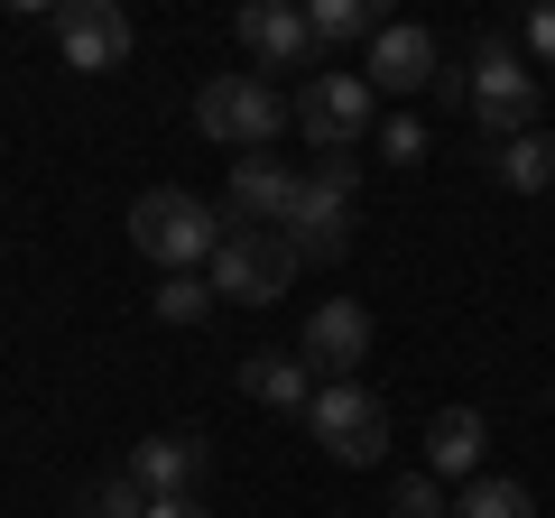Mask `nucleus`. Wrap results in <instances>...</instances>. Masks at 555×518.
<instances>
[{"label": "nucleus", "instance_id": "nucleus-3", "mask_svg": "<svg viewBox=\"0 0 555 518\" xmlns=\"http://www.w3.org/2000/svg\"><path fill=\"white\" fill-rule=\"evenodd\" d=\"M352 195H361V158L352 148H324L315 177H306L297 213H287V250L315 259V269H334L343 250H352Z\"/></svg>", "mask_w": 555, "mask_h": 518}, {"label": "nucleus", "instance_id": "nucleus-14", "mask_svg": "<svg viewBox=\"0 0 555 518\" xmlns=\"http://www.w3.org/2000/svg\"><path fill=\"white\" fill-rule=\"evenodd\" d=\"M481 444H491L481 407H436V426H426V472H436V481H473L481 472Z\"/></svg>", "mask_w": 555, "mask_h": 518}, {"label": "nucleus", "instance_id": "nucleus-17", "mask_svg": "<svg viewBox=\"0 0 555 518\" xmlns=\"http://www.w3.org/2000/svg\"><path fill=\"white\" fill-rule=\"evenodd\" d=\"M306 28H315V47H371L389 20H379L371 0H315V10H306Z\"/></svg>", "mask_w": 555, "mask_h": 518}, {"label": "nucleus", "instance_id": "nucleus-22", "mask_svg": "<svg viewBox=\"0 0 555 518\" xmlns=\"http://www.w3.org/2000/svg\"><path fill=\"white\" fill-rule=\"evenodd\" d=\"M518 56H528V65H555V0H537V10H528V28H518Z\"/></svg>", "mask_w": 555, "mask_h": 518}, {"label": "nucleus", "instance_id": "nucleus-23", "mask_svg": "<svg viewBox=\"0 0 555 518\" xmlns=\"http://www.w3.org/2000/svg\"><path fill=\"white\" fill-rule=\"evenodd\" d=\"M379 148H389V167H416V158H426V120H408V112H398L389 130H379Z\"/></svg>", "mask_w": 555, "mask_h": 518}, {"label": "nucleus", "instance_id": "nucleus-10", "mask_svg": "<svg viewBox=\"0 0 555 518\" xmlns=\"http://www.w3.org/2000/svg\"><path fill=\"white\" fill-rule=\"evenodd\" d=\"M436 75H444V56H436V38L416 20H389L371 38V56H361V83H371V93H426Z\"/></svg>", "mask_w": 555, "mask_h": 518}, {"label": "nucleus", "instance_id": "nucleus-9", "mask_svg": "<svg viewBox=\"0 0 555 518\" xmlns=\"http://www.w3.org/2000/svg\"><path fill=\"white\" fill-rule=\"evenodd\" d=\"M56 56L75 75H112L130 56V20H120L112 0H56Z\"/></svg>", "mask_w": 555, "mask_h": 518}, {"label": "nucleus", "instance_id": "nucleus-21", "mask_svg": "<svg viewBox=\"0 0 555 518\" xmlns=\"http://www.w3.org/2000/svg\"><path fill=\"white\" fill-rule=\"evenodd\" d=\"M389 509H398V518H454L436 472H398V481H389Z\"/></svg>", "mask_w": 555, "mask_h": 518}, {"label": "nucleus", "instance_id": "nucleus-19", "mask_svg": "<svg viewBox=\"0 0 555 518\" xmlns=\"http://www.w3.org/2000/svg\"><path fill=\"white\" fill-rule=\"evenodd\" d=\"M75 518H149V491H139L130 472H102V481H83Z\"/></svg>", "mask_w": 555, "mask_h": 518}, {"label": "nucleus", "instance_id": "nucleus-4", "mask_svg": "<svg viewBox=\"0 0 555 518\" xmlns=\"http://www.w3.org/2000/svg\"><path fill=\"white\" fill-rule=\"evenodd\" d=\"M287 120H297V112L278 102L269 75H214V83L195 93V130H204L214 148H232V158H259Z\"/></svg>", "mask_w": 555, "mask_h": 518}, {"label": "nucleus", "instance_id": "nucleus-18", "mask_svg": "<svg viewBox=\"0 0 555 518\" xmlns=\"http://www.w3.org/2000/svg\"><path fill=\"white\" fill-rule=\"evenodd\" d=\"M454 518H537V491L528 481H463V500H454Z\"/></svg>", "mask_w": 555, "mask_h": 518}, {"label": "nucleus", "instance_id": "nucleus-11", "mask_svg": "<svg viewBox=\"0 0 555 518\" xmlns=\"http://www.w3.org/2000/svg\"><path fill=\"white\" fill-rule=\"evenodd\" d=\"M120 472H130L149 500H195L204 472H214V444H204V436H149V444H130Z\"/></svg>", "mask_w": 555, "mask_h": 518}, {"label": "nucleus", "instance_id": "nucleus-8", "mask_svg": "<svg viewBox=\"0 0 555 518\" xmlns=\"http://www.w3.org/2000/svg\"><path fill=\"white\" fill-rule=\"evenodd\" d=\"M371 112H379L371 83H361V75H324V65L306 75V93H297V130L315 148H352L361 130H371Z\"/></svg>", "mask_w": 555, "mask_h": 518}, {"label": "nucleus", "instance_id": "nucleus-12", "mask_svg": "<svg viewBox=\"0 0 555 518\" xmlns=\"http://www.w3.org/2000/svg\"><path fill=\"white\" fill-rule=\"evenodd\" d=\"M241 47H250L269 75H306L315 65V28H306V10H287V0H241Z\"/></svg>", "mask_w": 555, "mask_h": 518}, {"label": "nucleus", "instance_id": "nucleus-15", "mask_svg": "<svg viewBox=\"0 0 555 518\" xmlns=\"http://www.w3.org/2000/svg\"><path fill=\"white\" fill-rule=\"evenodd\" d=\"M241 389H250L259 407H297V417L315 407V379H306L297 352H250V361H241Z\"/></svg>", "mask_w": 555, "mask_h": 518}, {"label": "nucleus", "instance_id": "nucleus-5", "mask_svg": "<svg viewBox=\"0 0 555 518\" xmlns=\"http://www.w3.org/2000/svg\"><path fill=\"white\" fill-rule=\"evenodd\" d=\"M306 426H315V444L334 463H389V399H379L371 379H324L315 407H306Z\"/></svg>", "mask_w": 555, "mask_h": 518}, {"label": "nucleus", "instance_id": "nucleus-20", "mask_svg": "<svg viewBox=\"0 0 555 518\" xmlns=\"http://www.w3.org/2000/svg\"><path fill=\"white\" fill-rule=\"evenodd\" d=\"M214 279H195V269H185V279H158V324H204L214 315Z\"/></svg>", "mask_w": 555, "mask_h": 518}, {"label": "nucleus", "instance_id": "nucleus-16", "mask_svg": "<svg viewBox=\"0 0 555 518\" xmlns=\"http://www.w3.org/2000/svg\"><path fill=\"white\" fill-rule=\"evenodd\" d=\"M491 177L509 185V195H546V185H555V140H546V130L500 140V148H491Z\"/></svg>", "mask_w": 555, "mask_h": 518}, {"label": "nucleus", "instance_id": "nucleus-24", "mask_svg": "<svg viewBox=\"0 0 555 518\" xmlns=\"http://www.w3.org/2000/svg\"><path fill=\"white\" fill-rule=\"evenodd\" d=\"M149 518H214L204 500H149Z\"/></svg>", "mask_w": 555, "mask_h": 518}, {"label": "nucleus", "instance_id": "nucleus-13", "mask_svg": "<svg viewBox=\"0 0 555 518\" xmlns=\"http://www.w3.org/2000/svg\"><path fill=\"white\" fill-rule=\"evenodd\" d=\"M371 306L361 297H324L315 315H306V361H315V371H334V379H352L361 361H371Z\"/></svg>", "mask_w": 555, "mask_h": 518}, {"label": "nucleus", "instance_id": "nucleus-7", "mask_svg": "<svg viewBox=\"0 0 555 518\" xmlns=\"http://www.w3.org/2000/svg\"><path fill=\"white\" fill-rule=\"evenodd\" d=\"M306 177L287 158H232V195H222V213H232V232H287V213H297Z\"/></svg>", "mask_w": 555, "mask_h": 518}, {"label": "nucleus", "instance_id": "nucleus-2", "mask_svg": "<svg viewBox=\"0 0 555 518\" xmlns=\"http://www.w3.org/2000/svg\"><path fill=\"white\" fill-rule=\"evenodd\" d=\"M463 75V112L481 120V130H491V140H518V130H537V65L518 56L509 38H481L473 47V65H454Z\"/></svg>", "mask_w": 555, "mask_h": 518}, {"label": "nucleus", "instance_id": "nucleus-6", "mask_svg": "<svg viewBox=\"0 0 555 518\" xmlns=\"http://www.w3.org/2000/svg\"><path fill=\"white\" fill-rule=\"evenodd\" d=\"M214 297H241V306H278L287 297V279H297V250H287V232H232L214 250Z\"/></svg>", "mask_w": 555, "mask_h": 518}, {"label": "nucleus", "instance_id": "nucleus-1", "mask_svg": "<svg viewBox=\"0 0 555 518\" xmlns=\"http://www.w3.org/2000/svg\"><path fill=\"white\" fill-rule=\"evenodd\" d=\"M130 241H139V259H158L167 279H185V269H214V250L232 241V222H214V204L204 195H185V185H149V195L130 204Z\"/></svg>", "mask_w": 555, "mask_h": 518}]
</instances>
